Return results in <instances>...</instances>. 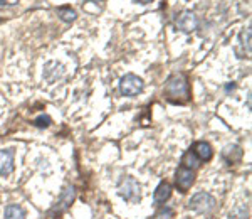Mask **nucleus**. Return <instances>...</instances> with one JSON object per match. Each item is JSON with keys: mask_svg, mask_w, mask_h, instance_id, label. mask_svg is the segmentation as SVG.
Listing matches in <instances>:
<instances>
[{"mask_svg": "<svg viewBox=\"0 0 252 219\" xmlns=\"http://www.w3.org/2000/svg\"><path fill=\"white\" fill-rule=\"evenodd\" d=\"M86 2H93V3H99V2H103V0H86Z\"/></svg>", "mask_w": 252, "mask_h": 219, "instance_id": "21", "label": "nucleus"}, {"mask_svg": "<svg viewBox=\"0 0 252 219\" xmlns=\"http://www.w3.org/2000/svg\"><path fill=\"white\" fill-rule=\"evenodd\" d=\"M61 19L66 20V22H72V20L76 19V12L71 9V7H59L58 9Z\"/></svg>", "mask_w": 252, "mask_h": 219, "instance_id": "15", "label": "nucleus"}, {"mask_svg": "<svg viewBox=\"0 0 252 219\" xmlns=\"http://www.w3.org/2000/svg\"><path fill=\"white\" fill-rule=\"evenodd\" d=\"M172 196V185L168 182H160L158 187L155 189V194H153V199H155L157 204H165L166 201Z\"/></svg>", "mask_w": 252, "mask_h": 219, "instance_id": "10", "label": "nucleus"}, {"mask_svg": "<svg viewBox=\"0 0 252 219\" xmlns=\"http://www.w3.org/2000/svg\"><path fill=\"white\" fill-rule=\"evenodd\" d=\"M138 3H150V2H153V0H136Z\"/></svg>", "mask_w": 252, "mask_h": 219, "instance_id": "20", "label": "nucleus"}, {"mask_svg": "<svg viewBox=\"0 0 252 219\" xmlns=\"http://www.w3.org/2000/svg\"><path fill=\"white\" fill-rule=\"evenodd\" d=\"M163 95L170 103H175V105L187 103V101L190 100V84H189L187 76L182 74V73L180 74L170 76L165 84Z\"/></svg>", "mask_w": 252, "mask_h": 219, "instance_id": "1", "label": "nucleus"}, {"mask_svg": "<svg viewBox=\"0 0 252 219\" xmlns=\"http://www.w3.org/2000/svg\"><path fill=\"white\" fill-rule=\"evenodd\" d=\"M217 206V201H215L214 196H210L209 192H198L190 199L189 208L193 209L195 213L198 214H210Z\"/></svg>", "mask_w": 252, "mask_h": 219, "instance_id": "2", "label": "nucleus"}, {"mask_svg": "<svg viewBox=\"0 0 252 219\" xmlns=\"http://www.w3.org/2000/svg\"><path fill=\"white\" fill-rule=\"evenodd\" d=\"M173 216V211L170 209V208H165V209H161L160 213L157 214L155 218H152V219H170Z\"/></svg>", "mask_w": 252, "mask_h": 219, "instance_id": "18", "label": "nucleus"}, {"mask_svg": "<svg viewBox=\"0 0 252 219\" xmlns=\"http://www.w3.org/2000/svg\"><path fill=\"white\" fill-rule=\"evenodd\" d=\"M3 219H27L26 211L17 204H9L3 211Z\"/></svg>", "mask_w": 252, "mask_h": 219, "instance_id": "12", "label": "nucleus"}, {"mask_svg": "<svg viewBox=\"0 0 252 219\" xmlns=\"http://www.w3.org/2000/svg\"><path fill=\"white\" fill-rule=\"evenodd\" d=\"M19 0H0V9H5V7H10V5H15Z\"/></svg>", "mask_w": 252, "mask_h": 219, "instance_id": "19", "label": "nucleus"}, {"mask_svg": "<svg viewBox=\"0 0 252 219\" xmlns=\"http://www.w3.org/2000/svg\"><path fill=\"white\" fill-rule=\"evenodd\" d=\"M222 157L229 162V164H235V162H239L242 159V148L237 147V145H227V147L222 150Z\"/></svg>", "mask_w": 252, "mask_h": 219, "instance_id": "11", "label": "nucleus"}, {"mask_svg": "<svg viewBox=\"0 0 252 219\" xmlns=\"http://www.w3.org/2000/svg\"><path fill=\"white\" fill-rule=\"evenodd\" d=\"M118 196L123 197L126 202H140V184L135 181V177H125L123 182L118 187Z\"/></svg>", "mask_w": 252, "mask_h": 219, "instance_id": "3", "label": "nucleus"}, {"mask_svg": "<svg viewBox=\"0 0 252 219\" xmlns=\"http://www.w3.org/2000/svg\"><path fill=\"white\" fill-rule=\"evenodd\" d=\"M143 79L138 78L136 74H125L123 78L120 79V91L121 95L128 96V98H133V96H138L141 91H143Z\"/></svg>", "mask_w": 252, "mask_h": 219, "instance_id": "4", "label": "nucleus"}, {"mask_svg": "<svg viewBox=\"0 0 252 219\" xmlns=\"http://www.w3.org/2000/svg\"><path fill=\"white\" fill-rule=\"evenodd\" d=\"M51 116L49 115H40L39 118H35L34 120V125L35 127H39V128H47L49 125H51Z\"/></svg>", "mask_w": 252, "mask_h": 219, "instance_id": "17", "label": "nucleus"}, {"mask_svg": "<svg viewBox=\"0 0 252 219\" xmlns=\"http://www.w3.org/2000/svg\"><path fill=\"white\" fill-rule=\"evenodd\" d=\"M182 165L184 167H187V169H198L202 165V162H200V159H198L197 155L192 152V150H189V152H185V155L182 157Z\"/></svg>", "mask_w": 252, "mask_h": 219, "instance_id": "13", "label": "nucleus"}, {"mask_svg": "<svg viewBox=\"0 0 252 219\" xmlns=\"http://www.w3.org/2000/svg\"><path fill=\"white\" fill-rule=\"evenodd\" d=\"M229 219H249V209H247L246 204L235 206V208L230 211Z\"/></svg>", "mask_w": 252, "mask_h": 219, "instance_id": "14", "label": "nucleus"}, {"mask_svg": "<svg viewBox=\"0 0 252 219\" xmlns=\"http://www.w3.org/2000/svg\"><path fill=\"white\" fill-rule=\"evenodd\" d=\"M177 29H180L182 32H193L195 29H197L198 26V19L197 15L193 14V12L190 10H185L182 12L180 15L177 17Z\"/></svg>", "mask_w": 252, "mask_h": 219, "instance_id": "7", "label": "nucleus"}, {"mask_svg": "<svg viewBox=\"0 0 252 219\" xmlns=\"http://www.w3.org/2000/svg\"><path fill=\"white\" fill-rule=\"evenodd\" d=\"M175 182H177V187L180 192H187L195 182V170L193 169H187L182 165L177 170V176H175Z\"/></svg>", "mask_w": 252, "mask_h": 219, "instance_id": "6", "label": "nucleus"}, {"mask_svg": "<svg viewBox=\"0 0 252 219\" xmlns=\"http://www.w3.org/2000/svg\"><path fill=\"white\" fill-rule=\"evenodd\" d=\"M74 197H76V189L72 187V185H69V187L64 189V192L61 194L59 201L56 202V206L51 211L52 216H61L63 213H66V211L71 208L72 202H74Z\"/></svg>", "mask_w": 252, "mask_h": 219, "instance_id": "5", "label": "nucleus"}, {"mask_svg": "<svg viewBox=\"0 0 252 219\" xmlns=\"http://www.w3.org/2000/svg\"><path fill=\"white\" fill-rule=\"evenodd\" d=\"M241 44L247 49V54H251V29L242 31V34H241Z\"/></svg>", "mask_w": 252, "mask_h": 219, "instance_id": "16", "label": "nucleus"}, {"mask_svg": "<svg viewBox=\"0 0 252 219\" xmlns=\"http://www.w3.org/2000/svg\"><path fill=\"white\" fill-rule=\"evenodd\" d=\"M192 152L200 159V162H209L214 157V150L210 147V144H207V142H197V144L193 145Z\"/></svg>", "mask_w": 252, "mask_h": 219, "instance_id": "9", "label": "nucleus"}, {"mask_svg": "<svg viewBox=\"0 0 252 219\" xmlns=\"http://www.w3.org/2000/svg\"><path fill=\"white\" fill-rule=\"evenodd\" d=\"M14 172V150H0V176L7 177Z\"/></svg>", "mask_w": 252, "mask_h": 219, "instance_id": "8", "label": "nucleus"}]
</instances>
